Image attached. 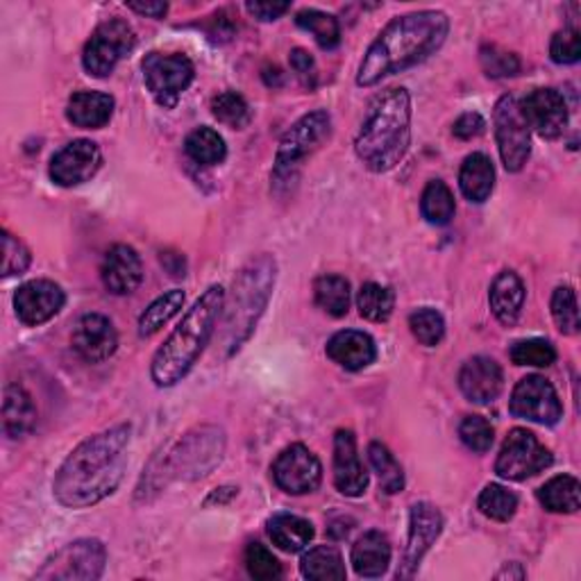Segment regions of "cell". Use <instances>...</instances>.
Listing matches in <instances>:
<instances>
[{"mask_svg": "<svg viewBox=\"0 0 581 581\" xmlns=\"http://www.w3.org/2000/svg\"><path fill=\"white\" fill-rule=\"evenodd\" d=\"M276 276V259L268 255H261L241 268V273L235 280V289H232V298L227 300L225 295L223 306V341L227 347V355H235L250 338L263 309L268 306L270 293H273Z\"/></svg>", "mask_w": 581, "mask_h": 581, "instance_id": "5b68a950", "label": "cell"}, {"mask_svg": "<svg viewBox=\"0 0 581 581\" xmlns=\"http://www.w3.org/2000/svg\"><path fill=\"white\" fill-rule=\"evenodd\" d=\"M100 278L109 293L128 295L143 282V263L132 246L116 244L111 246L100 263Z\"/></svg>", "mask_w": 581, "mask_h": 581, "instance_id": "ffe728a7", "label": "cell"}, {"mask_svg": "<svg viewBox=\"0 0 581 581\" xmlns=\"http://www.w3.org/2000/svg\"><path fill=\"white\" fill-rule=\"evenodd\" d=\"M396 293L389 287L368 282L357 293V309L362 319L370 323H386L394 314Z\"/></svg>", "mask_w": 581, "mask_h": 581, "instance_id": "8d00e7d4", "label": "cell"}, {"mask_svg": "<svg viewBox=\"0 0 581 581\" xmlns=\"http://www.w3.org/2000/svg\"><path fill=\"white\" fill-rule=\"evenodd\" d=\"M212 114L214 119L232 130H244L252 114H250V107L246 103V98L237 92H223L218 94L214 100H212Z\"/></svg>", "mask_w": 581, "mask_h": 581, "instance_id": "ab89813d", "label": "cell"}, {"mask_svg": "<svg viewBox=\"0 0 581 581\" xmlns=\"http://www.w3.org/2000/svg\"><path fill=\"white\" fill-rule=\"evenodd\" d=\"M351 282L341 276H321L314 282L316 304L332 319H343L351 312Z\"/></svg>", "mask_w": 581, "mask_h": 581, "instance_id": "1f68e13d", "label": "cell"}, {"mask_svg": "<svg viewBox=\"0 0 581 581\" xmlns=\"http://www.w3.org/2000/svg\"><path fill=\"white\" fill-rule=\"evenodd\" d=\"M141 71L150 96L164 109H173L196 77V66L182 53H148Z\"/></svg>", "mask_w": 581, "mask_h": 581, "instance_id": "52a82bcc", "label": "cell"}, {"mask_svg": "<svg viewBox=\"0 0 581 581\" xmlns=\"http://www.w3.org/2000/svg\"><path fill=\"white\" fill-rule=\"evenodd\" d=\"M103 166V152L89 139H75L51 160V180L60 186H80Z\"/></svg>", "mask_w": 581, "mask_h": 581, "instance_id": "e0dca14e", "label": "cell"}, {"mask_svg": "<svg viewBox=\"0 0 581 581\" xmlns=\"http://www.w3.org/2000/svg\"><path fill=\"white\" fill-rule=\"evenodd\" d=\"M509 411L516 418L546 424V428H552L563 418V405L557 389L540 375H527L516 384L509 400Z\"/></svg>", "mask_w": 581, "mask_h": 581, "instance_id": "7c38bea8", "label": "cell"}, {"mask_svg": "<svg viewBox=\"0 0 581 581\" xmlns=\"http://www.w3.org/2000/svg\"><path fill=\"white\" fill-rule=\"evenodd\" d=\"M66 302V295L60 284L51 280H32L19 287L14 293L17 316L28 327H39L55 319Z\"/></svg>", "mask_w": 581, "mask_h": 581, "instance_id": "ac0fdd59", "label": "cell"}, {"mask_svg": "<svg viewBox=\"0 0 581 581\" xmlns=\"http://www.w3.org/2000/svg\"><path fill=\"white\" fill-rule=\"evenodd\" d=\"M300 572L304 579L312 581H341L347 574L343 557L334 546H316L304 552L300 561Z\"/></svg>", "mask_w": 581, "mask_h": 581, "instance_id": "4dcf8cb0", "label": "cell"}, {"mask_svg": "<svg viewBox=\"0 0 581 581\" xmlns=\"http://www.w3.org/2000/svg\"><path fill=\"white\" fill-rule=\"evenodd\" d=\"M137 46L135 28L119 19L103 21L89 36V42L83 51V66L94 77H107L119 66L123 57H128Z\"/></svg>", "mask_w": 581, "mask_h": 581, "instance_id": "ba28073f", "label": "cell"}, {"mask_svg": "<svg viewBox=\"0 0 581 581\" xmlns=\"http://www.w3.org/2000/svg\"><path fill=\"white\" fill-rule=\"evenodd\" d=\"M334 486L347 497H359L368 488V475L351 430H338L334 437Z\"/></svg>", "mask_w": 581, "mask_h": 581, "instance_id": "7402d4cb", "label": "cell"}, {"mask_svg": "<svg viewBox=\"0 0 581 581\" xmlns=\"http://www.w3.org/2000/svg\"><path fill=\"white\" fill-rule=\"evenodd\" d=\"M225 450L223 432L216 428H201L191 432L180 441L177 450L171 456V469L177 477L198 480L209 475L214 466H218Z\"/></svg>", "mask_w": 581, "mask_h": 581, "instance_id": "4fadbf2b", "label": "cell"}, {"mask_svg": "<svg viewBox=\"0 0 581 581\" xmlns=\"http://www.w3.org/2000/svg\"><path fill=\"white\" fill-rule=\"evenodd\" d=\"M391 563V544L386 534L373 529L366 531L353 546V568L364 579H377Z\"/></svg>", "mask_w": 581, "mask_h": 581, "instance_id": "484cf974", "label": "cell"}, {"mask_svg": "<svg viewBox=\"0 0 581 581\" xmlns=\"http://www.w3.org/2000/svg\"><path fill=\"white\" fill-rule=\"evenodd\" d=\"M332 116L325 109H316L312 114H304L300 121L291 126V130L282 137L276 154L273 166V184L282 186L298 177L302 162L312 154L319 143L330 135Z\"/></svg>", "mask_w": 581, "mask_h": 581, "instance_id": "8992f818", "label": "cell"}, {"mask_svg": "<svg viewBox=\"0 0 581 581\" xmlns=\"http://www.w3.org/2000/svg\"><path fill=\"white\" fill-rule=\"evenodd\" d=\"M182 304H184V291L180 289H171L158 300H152L139 319V334L141 336L158 334L164 325H169L180 314Z\"/></svg>", "mask_w": 581, "mask_h": 581, "instance_id": "d6a6232c", "label": "cell"}, {"mask_svg": "<svg viewBox=\"0 0 581 581\" xmlns=\"http://www.w3.org/2000/svg\"><path fill=\"white\" fill-rule=\"evenodd\" d=\"M441 531H443V516L434 505H430V502H418V505L411 507L407 548L402 555V563L398 568V579H411L416 574L422 557L437 544Z\"/></svg>", "mask_w": 581, "mask_h": 581, "instance_id": "2e32d148", "label": "cell"}, {"mask_svg": "<svg viewBox=\"0 0 581 581\" xmlns=\"http://www.w3.org/2000/svg\"><path fill=\"white\" fill-rule=\"evenodd\" d=\"M268 536L276 548L295 555L312 544L314 525L293 514H278L268 520Z\"/></svg>", "mask_w": 581, "mask_h": 581, "instance_id": "f1b7e54d", "label": "cell"}, {"mask_svg": "<svg viewBox=\"0 0 581 581\" xmlns=\"http://www.w3.org/2000/svg\"><path fill=\"white\" fill-rule=\"evenodd\" d=\"M459 389L473 405H491L505 389V373L491 357H473L461 366Z\"/></svg>", "mask_w": 581, "mask_h": 581, "instance_id": "44dd1931", "label": "cell"}, {"mask_svg": "<svg viewBox=\"0 0 581 581\" xmlns=\"http://www.w3.org/2000/svg\"><path fill=\"white\" fill-rule=\"evenodd\" d=\"M509 357L516 366L548 368L557 362V351L548 338H523L512 345Z\"/></svg>", "mask_w": 581, "mask_h": 581, "instance_id": "60d3db41", "label": "cell"}, {"mask_svg": "<svg viewBox=\"0 0 581 581\" xmlns=\"http://www.w3.org/2000/svg\"><path fill=\"white\" fill-rule=\"evenodd\" d=\"M480 62L488 77H512L520 71L518 55L499 46H484L480 51Z\"/></svg>", "mask_w": 581, "mask_h": 581, "instance_id": "f6af8a7d", "label": "cell"}, {"mask_svg": "<svg viewBox=\"0 0 581 581\" xmlns=\"http://www.w3.org/2000/svg\"><path fill=\"white\" fill-rule=\"evenodd\" d=\"M246 10L259 21H278L291 10V3H276V0L273 3H246Z\"/></svg>", "mask_w": 581, "mask_h": 581, "instance_id": "816d5d0a", "label": "cell"}, {"mask_svg": "<svg viewBox=\"0 0 581 581\" xmlns=\"http://www.w3.org/2000/svg\"><path fill=\"white\" fill-rule=\"evenodd\" d=\"M459 437L463 441V445H466L469 450L477 452V454H484L491 450L493 445V424L482 418V416H466L461 420L459 424Z\"/></svg>", "mask_w": 581, "mask_h": 581, "instance_id": "ee69618b", "label": "cell"}, {"mask_svg": "<svg viewBox=\"0 0 581 581\" xmlns=\"http://www.w3.org/2000/svg\"><path fill=\"white\" fill-rule=\"evenodd\" d=\"M486 130V121L482 119V116L477 111H469V114H461L459 119L454 121V137L463 139V141H469V139H475L480 137L482 132Z\"/></svg>", "mask_w": 581, "mask_h": 581, "instance_id": "f907efd6", "label": "cell"}, {"mask_svg": "<svg viewBox=\"0 0 581 581\" xmlns=\"http://www.w3.org/2000/svg\"><path fill=\"white\" fill-rule=\"evenodd\" d=\"M130 424H116L77 445L60 466L53 493L66 509H87L109 497L128 469Z\"/></svg>", "mask_w": 581, "mask_h": 581, "instance_id": "6da1fadb", "label": "cell"}, {"mask_svg": "<svg viewBox=\"0 0 581 581\" xmlns=\"http://www.w3.org/2000/svg\"><path fill=\"white\" fill-rule=\"evenodd\" d=\"M184 150L189 154V160L201 166H216L225 160V154H227L225 141L214 128L193 130L184 141Z\"/></svg>", "mask_w": 581, "mask_h": 581, "instance_id": "836d02e7", "label": "cell"}, {"mask_svg": "<svg viewBox=\"0 0 581 581\" xmlns=\"http://www.w3.org/2000/svg\"><path fill=\"white\" fill-rule=\"evenodd\" d=\"M477 507L486 518L497 520V523H507L516 516L518 495L502 484H488L480 493Z\"/></svg>", "mask_w": 581, "mask_h": 581, "instance_id": "f35d334b", "label": "cell"}, {"mask_svg": "<svg viewBox=\"0 0 581 581\" xmlns=\"http://www.w3.org/2000/svg\"><path fill=\"white\" fill-rule=\"evenodd\" d=\"M325 353L341 368L357 373V370L368 368L375 362L377 347H375V341L366 332L343 330V332H336L327 341Z\"/></svg>", "mask_w": 581, "mask_h": 581, "instance_id": "603a6c76", "label": "cell"}, {"mask_svg": "<svg viewBox=\"0 0 581 581\" xmlns=\"http://www.w3.org/2000/svg\"><path fill=\"white\" fill-rule=\"evenodd\" d=\"M525 284L523 280L514 273V270H502V273L493 280L491 291H488V302H491V312L502 325H516L523 306H525Z\"/></svg>", "mask_w": 581, "mask_h": 581, "instance_id": "cb8c5ba5", "label": "cell"}, {"mask_svg": "<svg viewBox=\"0 0 581 581\" xmlns=\"http://www.w3.org/2000/svg\"><path fill=\"white\" fill-rule=\"evenodd\" d=\"M368 461L373 471L377 473L379 486L386 495H396L402 493L405 488V473L402 466L398 463V459L391 454V450L381 445V443H370L368 445Z\"/></svg>", "mask_w": 581, "mask_h": 581, "instance_id": "d590c367", "label": "cell"}, {"mask_svg": "<svg viewBox=\"0 0 581 581\" xmlns=\"http://www.w3.org/2000/svg\"><path fill=\"white\" fill-rule=\"evenodd\" d=\"M420 212H422V218L432 225H448L456 212L450 186L441 180H432L422 191Z\"/></svg>", "mask_w": 581, "mask_h": 581, "instance_id": "e575fe53", "label": "cell"}, {"mask_svg": "<svg viewBox=\"0 0 581 581\" xmlns=\"http://www.w3.org/2000/svg\"><path fill=\"white\" fill-rule=\"evenodd\" d=\"M497 579H502V577H509V579H523L525 577V570L520 568V563H507L505 568H502L497 574H495Z\"/></svg>", "mask_w": 581, "mask_h": 581, "instance_id": "db71d44e", "label": "cell"}, {"mask_svg": "<svg viewBox=\"0 0 581 581\" xmlns=\"http://www.w3.org/2000/svg\"><path fill=\"white\" fill-rule=\"evenodd\" d=\"M552 319L557 327L572 336L579 332V309H577V295L572 287H559L552 295Z\"/></svg>", "mask_w": 581, "mask_h": 581, "instance_id": "7bdbcfd3", "label": "cell"}, {"mask_svg": "<svg viewBox=\"0 0 581 581\" xmlns=\"http://www.w3.org/2000/svg\"><path fill=\"white\" fill-rule=\"evenodd\" d=\"M538 502L552 514H577L581 507V486L572 475H557L538 488Z\"/></svg>", "mask_w": 581, "mask_h": 581, "instance_id": "f546056e", "label": "cell"}, {"mask_svg": "<svg viewBox=\"0 0 581 581\" xmlns=\"http://www.w3.org/2000/svg\"><path fill=\"white\" fill-rule=\"evenodd\" d=\"M36 405L32 396L21 384L6 386V402H3V428L10 439L28 437L36 424Z\"/></svg>", "mask_w": 581, "mask_h": 581, "instance_id": "83f0119b", "label": "cell"}, {"mask_svg": "<svg viewBox=\"0 0 581 581\" xmlns=\"http://www.w3.org/2000/svg\"><path fill=\"white\" fill-rule=\"evenodd\" d=\"M289 64H291L293 73L300 77V83H302L304 87H314V85H316V77H319L316 62H314V57L309 55L306 51H302V49L291 51Z\"/></svg>", "mask_w": 581, "mask_h": 581, "instance_id": "681fc988", "label": "cell"}, {"mask_svg": "<svg viewBox=\"0 0 581 581\" xmlns=\"http://www.w3.org/2000/svg\"><path fill=\"white\" fill-rule=\"evenodd\" d=\"M409 327L416 341L428 347L439 345L445 336V321L432 306L416 309V312L409 316Z\"/></svg>", "mask_w": 581, "mask_h": 581, "instance_id": "b9f144b4", "label": "cell"}, {"mask_svg": "<svg viewBox=\"0 0 581 581\" xmlns=\"http://www.w3.org/2000/svg\"><path fill=\"white\" fill-rule=\"evenodd\" d=\"M273 480L289 495H306L319 491L323 482V466L312 450L302 443H293L278 454L273 463Z\"/></svg>", "mask_w": 581, "mask_h": 581, "instance_id": "5bb4252c", "label": "cell"}, {"mask_svg": "<svg viewBox=\"0 0 581 581\" xmlns=\"http://www.w3.org/2000/svg\"><path fill=\"white\" fill-rule=\"evenodd\" d=\"M105 563H107V550L100 540L83 538L55 552L44 563V568L36 572V579L96 581L103 577Z\"/></svg>", "mask_w": 581, "mask_h": 581, "instance_id": "8fae6325", "label": "cell"}, {"mask_svg": "<svg viewBox=\"0 0 581 581\" xmlns=\"http://www.w3.org/2000/svg\"><path fill=\"white\" fill-rule=\"evenodd\" d=\"M298 28L306 30L309 34H314L316 44L323 51H332L341 44V25L336 17L321 12V10H302L295 14Z\"/></svg>", "mask_w": 581, "mask_h": 581, "instance_id": "74e56055", "label": "cell"}, {"mask_svg": "<svg viewBox=\"0 0 581 581\" xmlns=\"http://www.w3.org/2000/svg\"><path fill=\"white\" fill-rule=\"evenodd\" d=\"M552 466V452L529 430L516 428L502 443L495 461V473L502 480L525 482Z\"/></svg>", "mask_w": 581, "mask_h": 581, "instance_id": "30bf717a", "label": "cell"}, {"mask_svg": "<svg viewBox=\"0 0 581 581\" xmlns=\"http://www.w3.org/2000/svg\"><path fill=\"white\" fill-rule=\"evenodd\" d=\"M32 261L30 250L10 232H3V278L23 276Z\"/></svg>", "mask_w": 581, "mask_h": 581, "instance_id": "7dc6e473", "label": "cell"}, {"mask_svg": "<svg viewBox=\"0 0 581 581\" xmlns=\"http://www.w3.org/2000/svg\"><path fill=\"white\" fill-rule=\"evenodd\" d=\"M246 568L250 572V577L259 579V581H270V579H278L282 574V566L276 559V555L270 552L268 548H263L261 544H250L246 550Z\"/></svg>", "mask_w": 581, "mask_h": 581, "instance_id": "bcb514c9", "label": "cell"}, {"mask_svg": "<svg viewBox=\"0 0 581 581\" xmlns=\"http://www.w3.org/2000/svg\"><path fill=\"white\" fill-rule=\"evenodd\" d=\"M114 98L103 92H75L66 105V119L83 130H100L114 114Z\"/></svg>", "mask_w": 581, "mask_h": 581, "instance_id": "d4e9b609", "label": "cell"}, {"mask_svg": "<svg viewBox=\"0 0 581 581\" xmlns=\"http://www.w3.org/2000/svg\"><path fill=\"white\" fill-rule=\"evenodd\" d=\"M459 186L463 196H466L471 203L482 205L491 198L495 186V166L488 154L473 152L463 160L459 171Z\"/></svg>", "mask_w": 581, "mask_h": 581, "instance_id": "4316f807", "label": "cell"}, {"mask_svg": "<svg viewBox=\"0 0 581 581\" xmlns=\"http://www.w3.org/2000/svg\"><path fill=\"white\" fill-rule=\"evenodd\" d=\"M493 123L502 164H505L509 173L523 171L531 154V130L523 119L516 96L507 94L497 100Z\"/></svg>", "mask_w": 581, "mask_h": 581, "instance_id": "9c48e42d", "label": "cell"}, {"mask_svg": "<svg viewBox=\"0 0 581 581\" xmlns=\"http://www.w3.org/2000/svg\"><path fill=\"white\" fill-rule=\"evenodd\" d=\"M225 306V289L220 284H212L182 319L175 332L164 341L150 364V377L160 386L169 389L182 381L191 368L198 364L205 347L209 345L216 323Z\"/></svg>", "mask_w": 581, "mask_h": 581, "instance_id": "3957f363", "label": "cell"}, {"mask_svg": "<svg viewBox=\"0 0 581 581\" xmlns=\"http://www.w3.org/2000/svg\"><path fill=\"white\" fill-rule=\"evenodd\" d=\"M128 10L143 14V17H152V19H164L169 12L166 3H128Z\"/></svg>", "mask_w": 581, "mask_h": 581, "instance_id": "f5cc1de1", "label": "cell"}, {"mask_svg": "<svg viewBox=\"0 0 581 581\" xmlns=\"http://www.w3.org/2000/svg\"><path fill=\"white\" fill-rule=\"evenodd\" d=\"M450 19L441 10H420L396 17L368 46L359 73V87H375L384 77L402 73L432 57L448 39Z\"/></svg>", "mask_w": 581, "mask_h": 581, "instance_id": "7a4b0ae2", "label": "cell"}, {"mask_svg": "<svg viewBox=\"0 0 581 581\" xmlns=\"http://www.w3.org/2000/svg\"><path fill=\"white\" fill-rule=\"evenodd\" d=\"M520 114L529 130H534L540 139H559L570 121L568 103L561 92L552 87H540L529 92L523 100H518Z\"/></svg>", "mask_w": 581, "mask_h": 581, "instance_id": "9a60e30c", "label": "cell"}, {"mask_svg": "<svg viewBox=\"0 0 581 581\" xmlns=\"http://www.w3.org/2000/svg\"><path fill=\"white\" fill-rule=\"evenodd\" d=\"M73 347L85 362L100 364L116 353V347H119V334H116L107 316L85 314L73 330Z\"/></svg>", "mask_w": 581, "mask_h": 581, "instance_id": "d6986e66", "label": "cell"}, {"mask_svg": "<svg viewBox=\"0 0 581 581\" xmlns=\"http://www.w3.org/2000/svg\"><path fill=\"white\" fill-rule=\"evenodd\" d=\"M550 55L557 64H577L581 57L579 49V32L574 28H563L552 36L550 44Z\"/></svg>", "mask_w": 581, "mask_h": 581, "instance_id": "c3c4849f", "label": "cell"}, {"mask_svg": "<svg viewBox=\"0 0 581 581\" xmlns=\"http://www.w3.org/2000/svg\"><path fill=\"white\" fill-rule=\"evenodd\" d=\"M411 143V96L405 87L381 92L366 114L355 139L359 162L370 173L396 169Z\"/></svg>", "mask_w": 581, "mask_h": 581, "instance_id": "277c9868", "label": "cell"}]
</instances>
